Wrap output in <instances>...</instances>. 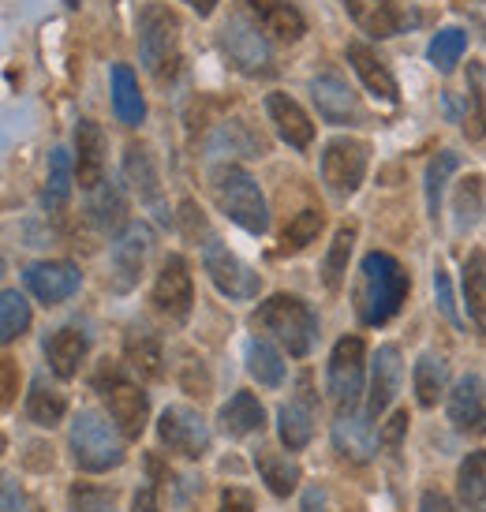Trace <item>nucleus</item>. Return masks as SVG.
<instances>
[{"label":"nucleus","mask_w":486,"mask_h":512,"mask_svg":"<svg viewBox=\"0 0 486 512\" xmlns=\"http://www.w3.org/2000/svg\"><path fill=\"white\" fill-rule=\"evenodd\" d=\"M408 292H412V277L397 258L386 251L363 255L356 281V314L363 326H386L404 307Z\"/></svg>","instance_id":"obj_1"},{"label":"nucleus","mask_w":486,"mask_h":512,"mask_svg":"<svg viewBox=\"0 0 486 512\" xmlns=\"http://www.w3.org/2000/svg\"><path fill=\"white\" fill-rule=\"evenodd\" d=\"M251 326L273 337L296 359L311 356V348L318 341V314L311 311V303H303L300 296H288V292H277L266 303H258Z\"/></svg>","instance_id":"obj_2"},{"label":"nucleus","mask_w":486,"mask_h":512,"mask_svg":"<svg viewBox=\"0 0 486 512\" xmlns=\"http://www.w3.org/2000/svg\"><path fill=\"white\" fill-rule=\"evenodd\" d=\"M139 57L154 83L169 86L184 72V49H180V19L165 4H146L139 12Z\"/></svg>","instance_id":"obj_3"},{"label":"nucleus","mask_w":486,"mask_h":512,"mask_svg":"<svg viewBox=\"0 0 486 512\" xmlns=\"http://www.w3.org/2000/svg\"><path fill=\"white\" fill-rule=\"evenodd\" d=\"M210 187H214L217 210L229 217V221H236L243 232L262 236L270 228V210H266V199H262V191H258L251 172L225 165V169L214 172V184Z\"/></svg>","instance_id":"obj_4"},{"label":"nucleus","mask_w":486,"mask_h":512,"mask_svg":"<svg viewBox=\"0 0 486 512\" xmlns=\"http://www.w3.org/2000/svg\"><path fill=\"white\" fill-rule=\"evenodd\" d=\"M72 456L83 471L101 475V471L124 464V445H120V434L105 415L83 408L72 419Z\"/></svg>","instance_id":"obj_5"},{"label":"nucleus","mask_w":486,"mask_h":512,"mask_svg":"<svg viewBox=\"0 0 486 512\" xmlns=\"http://www.w3.org/2000/svg\"><path fill=\"white\" fill-rule=\"evenodd\" d=\"M94 389L101 393L105 408L113 415V423L120 427V434L124 438H139L146 430V419H150V400H146L143 389L135 382H128L120 374V367H109V363L94 374Z\"/></svg>","instance_id":"obj_6"},{"label":"nucleus","mask_w":486,"mask_h":512,"mask_svg":"<svg viewBox=\"0 0 486 512\" xmlns=\"http://www.w3.org/2000/svg\"><path fill=\"white\" fill-rule=\"evenodd\" d=\"M367 165H371V146L352 135H337L322 150V184L333 199H352L367 176Z\"/></svg>","instance_id":"obj_7"},{"label":"nucleus","mask_w":486,"mask_h":512,"mask_svg":"<svg viewBox=\"0 0 486 512\" xmlns=\"http://www.w3.org/2000/svg\"><path fill=\"white\" fill-rule=\"evenodd\" d=\"M363 367H367V348L359 337H341L326 367L329 400L341 408V415L356 412L359 397H363Z\"/></svg>","instance_id":"obj_8"},{"label":"nucleus","mask_w":486,"mask_h":512,"mask_svg":"<svg viewBox=\"0 0 486 512\" xmlns=\"http://www.w3.org/2000/svg\"><path fill=\"white\" fill-rule=\"evenodd\" d=\"M221 49L236 72L243 75H270L273 72V53L266 34L255 19L247 15H232L229 23L221 27Z\"/></svg>","instance_id":"obj_9"},{"label":"nucleus","mask_w":486,"mask_h":512,"mask_svg":"<svg viewBox=\"0 0 486 512\" xmlns=\"http://www.w3.org/2000/svg\"><path fill=\"white\" fill-rule=\"evenodd\" d=\"M154 251V228L143 221L124 225V232L109 247V285L113 292H131L146 270V258Z\"/></svg>","instance_id":"obj_10"},{"label":"nucleus","mask_w":486,"mask_h":512,"mask_svg":"<svg viewBox=\"0 0 486 512\" xmlns=\"http://www.w3.org/2000/svg\"><path fill=\"white\" fill-rule=\"evenodd\" d=\"M202 270L210 273L217 292L229 299H255L262 292V277L232 255L217 236H206V243H202Z\"/></svg>","instance_id":"obj_11"},{"label":"nucleus","mask_w":486,"mask_h":512,"mask_svg":"<svg viewBox=\"0 0 486 512\" xmlns=\"http://www.w3.org/2000/svg\"><path fill=\"white\" fill-rule=\"evenodd\" d=\"M158 438L169 453L184 456V460H202L210 453V427L195 408L172 404L158 419Z\"/></svg>","instance_id":"obj_12"},{"label":"nucleus","mask_w":486,"mask_h":512,"mask_svg":"<svg viewBox=\"0 0 486 512\" xmlns=\"http://www.w3.org/2000/svg\"><path fill=\"white\" fill-rule=\"evenodd\" d=\"M150 303L169 322H187L191 303H195V285H191V270H187V262L180 255L165 258L158 281H154V292H150Z\"/></svg>","instance_id":"obj_13"},{"label":"nucleus","mask_w":486,"mask_h":512,"mask_svg":"<svg viewBox=\"0 0 486 512\" xmlns=\"http://www.w3.org/2000/svg\"><path fill=\"white\" fill-rule=\"evenodd\" d=\"M344 12L352 15V23L367 38H378V42L397 38L401 30L419 23V15H408L401 0H344Z\"/></svg>","instance_id":"obj_14"},{"label":"nucleus","mask_w":486,"mask_h":512,"mask_svg":"<svg viewBox=\"0 0 486 512\" xmlns=\"http://www.w3.org/2000/svg\"><path fill=\"white\" fill-rule=\"evenodd\" d=\"M124 176H128L131 191L139 195L150 214L158 217L161 225H169L172 214H169V202L161 195V176H158V165H154V154H150V146L146 143H131L124 150Z\"/></svg>","instance_id":"obj_15"},{"label":"nucleus","mask_w":486,"mask_h":512,"mask_svg":"<svg viewBox=\"0 0 486 512\" xmlns=\"http://www.w3.org/2000/svg\"><path fill=\"white\" fill-rule=\"evenodd\" d=\"M23 281H27L30 296L38 299V303L57 307V303L72 299L75 292H79L83 273H79V266H72V262H34V266H27Z\"/></svg>","instance_id":"obj_16"},{"label":"nucleus","mask_w":486,"mask_h":512,"mask_svg":"<svg viewBox=\"0 0 486 512\" xmlns=\"http://www.w3.org/2000/svg\"><path fill=\"white\" fill-rule=\"evenodd\" d=\"M449 423L468 434V438H483L486 434V382L479 374H464L453 393H449Z\"/></svg>","instance_id":"obj_17"},{"label":"nucleus","mask_w":486,"mask_h":512,"mask_svg":"<svg viewBox=\"0 0 486 512\" xmlns=\"http://www.w3.org/2000/svg\"><path fill=\"white\" fill-rule=\"evenodd\" d=\"M243 8L262 27V34H270L277 42L292 45L307 34V19L292 0H243Z\"/></svg>","instance_id":"obj_18"},{"label":"nucleus","mask_w":486,"mask_h":512,"mask_svg":"<svg viewBox=\"0 0 486 512\" xmlns=\"http://www.w3.org/2000/svg\"><path fill=\"white\" fill-rule=\"evenodd\" d=\"M401 378H404V363H401V348L397 344H382L378 356H374L371 370V393H367V419H382L393 397L401 393Z\"/></svg>","instance_id":"obj_19"},{"label":"nucleus","mask_w":486,"mask_h":512,"mask_svg":"<svg viewBox=\"0 0 486 512\" xmlns=\"http://www.w3.org/2000/svg\"><path fill=\"white\" fill-rule=\"evenodd\" d=\"M296 389H300V393L288 400L285 408H281V415H277V419H281L277 430H281V441L288 445V453L307 449V441L315 434V393H311V378L303 374Z\"/></svg>","instance_id":"obj_20"},{"label":"nucleus","mask_w":486,"mask_h":512,"mask_svg":"<svg viewBox=\"0 0 486 512\" xmlns=\"http://www.w3.org/2000/svg\"><path fill=\"white\" fill-rule=\"evenodd\" d=\"M75 180L83 191H98L105 184V135L94 120L75 124Z\"/></svg>","instance_id":"obj_21"},{"label":"nucleus","mask_w":486,"mask_h":512,"mask_svg":"<svg viewBox=\"0 0 486 512\" xmlns=\"http://www.w3.org/2000/svg\"><path fill=\"white\" fill-rule=\"evenodd\" d=\"M311 98H315L318 116L326 124H352V120H359V101L341 75H315L311 79Z\"/></svg>","instance_id":"obj_22"},{"label":"nucleus","mask_w":486,"mask_h":512,"mask_svg":"<svg viewBox=\"0 0 486 512\" xmlns=\"http://www.w3.org/2000/svg\"><path fill=\"white\" fill-rule=\"evenodd\" d=\"M266 113H270L277 135H281L292 150H307V146L315 143V124H311V116L300 109V101H292L288 94L273 90L270 98H266Z\"/></svg>","instance_id":"obj_23"},{"label":"nucleus","mask_w":486,"mask_h":512,"mask_svg":"<svg viewBox=\"0 0 486 512\" xmlns=\"http://www.w3.org/2000/svg\"><path fill=\"white\" fill-rule=\"evenodd\" d=\"M86 352H90V337H86V329H79V326H60L45 337L49 370H53L57 378H64V382L79 374V363L86 359Z\"/></svg>","instance_id":"obj_24"},{"label":"nucleus","mask_w":486,"mask_h":512,"mask_svg":"<svg viewBox=\"0 0 486 512\" xmlns=\"http://www.w3.org/2000/svg\"><path fill=\"white\" fill-rule=\"evenodd\" d=\"M348 64H352V72L363 79V86L371 90L374 98L389 101V105H397V101H401V86H397L393 72L386 68V60L378 57L371 45H363V42L348 45Z\"/></svg>","instance_id":"obj_25"},{"label":"nucleus","mask_w":486,"mask_h":512,"mask_svg":"<svg viewBox=\"0 0 486 512\" xmlns=\"http://www.w3.org/2000/svg\"><path fill=\"white\" fill-rule=\"evenodd\" d=\"M124 359H128V367L146 378V382H158L161 374H165V356H161V341L158 333L150 326H131L128 337H124Z\"/></svg>","instance_id":"obj_26"},{"label":"nucleus","mask_w":486,"mask_h":512,"mask_svg":"<svg viewBox=\"0 0 486 512\" xmlns=\"http://www.w3.org/2000/svg\"><path fill=\"white\" fill-rule=\"evenodd\" d=\"M72 187H75V165L68 150H53L49 154V172H45V187H42V210L45 214H57L68 206L72 199Z\"/></svg>","instance_id":"obj_27"},{"label":"nucleus","mask_w":486,"mask_h":512,"mask_svg":"<svg viewBox=\"0 0 486 512\" xmlns=\"http://www.w3.org/2000/svg\"><path fill=\"white\" fill-rule=\"evenodd\" d=\"M255 468L262 475V483L270 486V494L277 498H288V494H296V486H300V464L292 460L288 453H273V449H258L255 453Z\"/></svg>","instance_id":"obj_28"},{"label":"nucleus","mask_w":486,"mask_h":512,"mask_svg":"<svg viewBox=\"0 0 486 512\" xmlns=\"http://www.w3.org/2000/svg\"><path fill=\"white\" fill-rule=\"evenodd\" d=\"M113 113H116V120L128 124V128L143 124V116H146V101H143V94H139V79H135V72H131L128 64H113Z\"/></svg>","instance_id":"obj_29"},{"label":"nucleus","mask_w":486,"mask_h":512,"mask_svg":"<svg viewBox=\"0 0 486 512\" xmlns=\"http://www.w3.org/2000/svg\"><path fill=\"white\" fill-rule=\"evenodd\" d=\"M217 419H221V430H225L229 438H247V434L262 430L266 412H262V404H258L255 393H236V397L221 408Z\"/></svg>","instance_id":"obj_30"},{"label":"nucleus","mask_w":486,"mask_h":512,"mask_svg":"<svg viewBox=\"0 0 486 512\" xmlns=\"http://www.w3.org/2000/svg\"><path fill=\"white\" fill-rule=\"evenodd\" d=\"M333 441H337V449H341L344 456H352L356 464L371 460V453H374L371 419H356V412L337 415V423H333Z\"/></svg>","instance_id":"obj_31"},{"label":"nucleus","mask_w":486,"mask_h":512,"mask_svg":"<svg viewBox=\"0 0 486 512\" xmlns=\"http://www.w3.org/2000/svg\"><path fill=\"white\" fill-rule=\"evenodd\" d=\"M464 303H468V318L475 322V329L486 337V251L479 247L464 258Z\"/></svg>","instance_id":"obj_32"},{"label":"nucleus","mask_w":486,"mask_h":512,"mask_svg":"<svg viewBox=\"0 0 486 512\" xmlns=\"http://www.w3.org/2000/svg\"><path fill=\"white\" fill-rule=\"evenodd\" d=\"M460 509L464 512H486V449L468 453L457 471Z\"/></svg>","instance_id":"obj_33"},{"label":"nucleus","mask_w":486,"mask_h":512,"mask_svg":"<svg viewBox=\"0 0 486 512\" xmlns=\"http://www.w3.org/2000/svg\"><path fill=\"white\" fill-rule=\"evenodd\" d=\"M412 385H415V400L423 408H434L442 400L445 385H449V363L442 356H434V352L419 356V363L412 370Z\"/></svg>","instance_id":"obj_34"},{"label":"nucleus","mask_w":486,"mask_h":512,"mask_svg":"<svg viewBox=\"0 0 486 512\" xmlns=\"http://www.w3.org/2000/svg\"><path fill=\"white\" fill-rule=\"evenodd\" d=\"M247 374L258 385H266V389H277V385L285 382V359H281V352L266 337H255V341L247 344Z\"/></svg>","instance_id":"obj_35"},{"label":"nucleus","mask_w":486,"mask_h":512,"mask_svg":"<svg viewBox=\"0 0 486 512\" xmlns=\"http://www.w3.org/2000/svg\"><path fill=\"white\" fill-rule=\"evenodd\" d=\"M64 412H68V400H64L60 389H53L45 378H38V382L30 385L27 419L34 423V427H57L60 419H64Z\"/></svg>","instance_id":"obj_36"},{"label":"nucleus","mask_w":486,"mask_h":512,"mask_svg":"<svg viewBox=\"0 0 486 512\" xmlns=\"http://www.w3.org/2000/svg\"><path fill=\"white\" fill-rule=\"evenodd\" d=\"M464 135L486 139V64H468V113H464Z\"/></svg>","instance_id":"obj_37"},{"label":"nucleus","mask_w":486,"mask_h":512,"mask_svg":"<svg viewBox=\"0 0 486 512\" xmlns=\"http://www.w3.org/2000/svg\"><path fill=\"white\" fill-rule=\"evenodd\" d=\"M352 247H356V228L352 225L337 228V236H333V243H329V251H326V262H322V281H326L329 292H337V288L344 285Z\"/></svg>","instance_id":"obj_38"},{"label":"nucleus","mask_w":486,"mask_h":512,"mask_svg":"<svg viewBox=\"0 0 486 512\" xmlns=\"http://www.w3.org/2000/svg\"><path fill=\"white\" fill-rule=\"evenodd\" d=\"M464 49H468V34H464L460 27H445V30H438V34L430 38L427 57H430V64H434L438 72L449 75L460 64Z\"/></svg>","instance_id":"obj_39"},{"label":"nucleus","mask_w":486,"mask_h":512,"mask_svg":"<svg viewBox=\"0 0 486 512\" xmlns=\"http://www.w3.org/2000/svg\"><path fill=\"white\" fill-rule=\"evenodd\" d=\"M30 329V303L15 288H8L0 296V341L12 344L15 337H23Z\"/></svg>","instance_id":"obj_40"},{"label":"nucleus","mask_w":486,"mask_h":512,"mask_svg":"<svg viewBox=\"0 0 486 512\" xmlns=\"http://www.w3.org/2000/svg\"><path fill=\"white\" fill-rule=\"evenodd\" d=\"M457 165H460V157L453 154V150H442V154L427 165V210L434 221H438V214H442L445 184H449V176L457 172Z\"/></svg>","instance_id":"obj_41"},{"label":"nucleus","mask_w":486,"mask_h":512,"mask_svg":"<svg viewBox=\"0 0 486 512\" xmlns=\"http://www.w3.org/2000/svg\"><path fill=\"white\" fill-rule=\"evenodd\" d=\"M318 232H322V214L318 210H300V214L288 221L285 236H281V255L307 251L318 240Z\"/></svg>","instance_id":"obj_42"},{"label":"nucleus","mask_w":486,"mask_h":512,"mask_svg":"<svg viewBox=\"0 0 486 512\" xmlns=\"http://www.w3.org/2000/svg\"><path fill=\"white\" fill-rule=\"evenodd\" d=\"M90 214L98 221V228H116L128 214V202H124V191L113 184V180H105L98 187V195H94V206H90Z\"/></svg>","instance_id":"obj_43"},{"label":"nucleus","mask_w":486,"mask_h":512,"mask_svg":"<svg viewBox=\"0 0 486 512\" xmlns=\"http://www.w3.org/2000/svg\"><path fill=\"white\" fill-rule=\"evenodd\" d=\"M479 210H483V180L472 176V180H464L457 191V228H472L479 221Z\"/></svg>","instance_id":"obj_44"},{"label":"nucleus","mask_w":486,"mask_h":512,"mask_svg":"<svg viewBox=\"0 0 486 512\" xmlns=\"http://www.w3.org/2000/svg\"><path fill=\"white\" fill-rule=\"evenodd\" d=\"M72 512H116L113 498L94 486H75L72 490Z\"/></svg>","instance_id":"obj_45"},{"label":"nucleus","mask_w":486,"mask_h":512,"mask_svg":"<svg viewBox=\"0 0 486 512\" xmlns=\"http://www.w3.org/2000/svg\"><path fill=\"white\" fill-rule=\"evenodd\" d=\"M434 296H438V307H442L445 318H449L453 326H460L457 303H453V288H449V273H445L442 266H434Z\"/></svg>","instance_id":"obj_46"},{"label":"nucleus","mask_w":486,"mask_h":512,"mask_svg":"<svg viewBox=\"0 0 486 512\" xmlns=\"http://www.w3.org/2000/svg\"><path fill=\"white\" fill-rule=\"evenodd\" d=\"M217 512H255V498H251L247 490H240V486H232V490L221 494Z\"/></svg>","instance_id":"obj_47"},{"label":"nucleus","mask_w":486,"mask_h":512,"mask_svg":"<svg viewBox=\"0 0 486 512\" xmlns=\"http://www.w3.org/2000/svg\"><path fill=\"white\" fill-rule=\"evenodd\" d=\"M404 430H408V412H397L393 419H389V427L382 430V445H386L389 453H397L401 449V438H404Z\"/></svg>","instance_id":"obj_48"},{"label":"nucleus","mask_w":486,"mask_h":512,"mask_svg":"<svg viewBox=\"0 0 486 512\" xmlns=\"http://www.w3.org/2000/svg\"><path fill=\"white\" fill-rule=\"evenodd\" d=\"M131 512H161L158 490L154 486H139L135 498H131Z\"/></svg>","instance_id":"obj_49"},{"label":"nucleus","mask_w":486,"mask_h":512,"mask_svg":"<svg viewBox=\"0 0 486 512\" xmlns=\"http://www.w3.org/2000/svg\"><path fill=\"white\" fill-rule=\"evenodd\" d=\"M419 512H457V509H453V501L445 498V494H438V490H427V494H423V501H419Z\"/></svg>","instance_id":"obj_50"},{"label":"nucleus","mask_w":486,"mask_h":512,"mask_svg":"<svg viewBox=\"0 0 486 512\" xmlns=\"http://www.w3.org/2000/svg\"><path fill=\"white\" fill-rule=\"evenodd\" d=\"M4 512H27V501L19 494V486L12 479H4Z\"/></svg>","instance_id":"obj_51"},{"label":"nucleus","mask_w":486,"mask_h":512,"mask_svg":"<svg viewBox=\"0 0 486 512\" xmlns=\"http://www.w3.org/2000/svg\"><path fill=\"white\" fill-rule=\"evenodd\" d=\"M15 400V363L12 359H4V408Z\"/></svg>","instance_id":"obj_52"},{"label":"nucleus","mask_w":486,"mask_h":512,"mask_svg":"<svg viewBox=\"0 0 486 512\" xmlns=\"http://www.w3.org/2000/svg\"><path fill=\"white\" fill-rule=\"evenodd\" d=\"M184 4H191V12L202 15V19L214 15V8H217V0H184Z\"/></svg>","instance_id":"obj_53"},{"label":"nucleus","mask_w":486,"mask_h":512,"mask_svg":"<svg viewBox=\"0 0 486 512\" xmlns=\"http://www.w3.org/2000/svg\"><path fill=\"white\" fill-rule=\"evenodd\" d=\"M322 490H307V501H303V509L307 512H322Z\"/></svg>","instance_id":"obj_54"},{"label":"nucleus","mask_w":486,"mask_h":512,"mask_svg":"<svg viewBox=\"0 0 486 512\" xmlns=\"http://www.w3.org/2000/svg\"><path fill=\"white\" fill-rule=\"evenodd\" d=\"M68 4H72V8H79V4H83V0H68Z\"/></svg>","instance_id":"obj_55"}]
</instances>
